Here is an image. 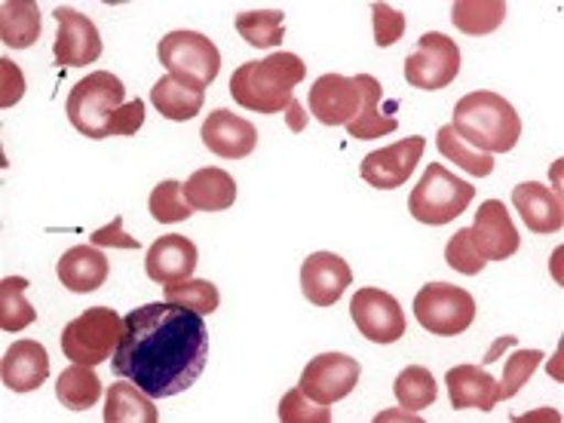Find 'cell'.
Segmentation results:
<instances>
[{"mask_svg": "<svg viewBox=\"0 0 564 423\" xmlns=\"http://www.w3.org/2000/svg\"><path fill=\"white\" fill-rule=\"evenodd\" d=\"M209 359V328L203 313L178 304H144L123 319L111 356L117 378L132 381L151 399L191 390Z\"/></svg>", "mask_w": 564, "mask_h": 423, "instance_id": "1", "label": "cell"}, {"mask_svg": "<svg viewBox=\"0 0 564 423\" xmlns=\"http://www.w3.org/2000/svg\"><path fill=\"white\" fill-rule=\"evenodd\" d=\"M307 77V65L295 53H273L264 62H246L230 77L234 101L254 113H282L295 101V86Z\"/></svg>", "mask_w": 564, "mask_h": 423, "instance_id": "2", "label": "cell"}, {"mask_svg": "<svg viewBox=\"0 0 564 423\" xmlns=\"http://www.w3.org/2000/svg\"><path fill=\"white\" fill-rule=\"evenodd\" d=\"M454 132L481 154H507L522 139L516 108L497 93H469L454 105Z\"/></svg>", "mask_w": 564, "mask_h": 423, "instance_id": "3", "label": "cell"}, {"mask_svg": "<svg viewBox=\"0 0 564 423\" xmlns=\"http://www.w3.org/2000/svg\"><path fill=\"white\" fill-rule=\"evenodd\" d=\"M127 86L111 70L86 74L80 84L70 89L68 111L70 127L84 132L86 139H108V123L117 108L127 105Z\"/></svg>", "mask_w": 564, "mask_h": 423, "instance_id": "4", "label": "cell"}, {"mask_svg": "<svg viewBox=\"0 0 564 423\" xmlns=\"http://www.w3.org/2000/svg\"><path fill=\"white\" fill-rule=\"evenodd\" d=\"M476 197V187L464 178H457L442 163H430L417 187L411 191L409 212L421 225L442 227L464 215L466 206Z\"/></svg>", "mask_w": 564, "mask_h": 423, "instance_id": "5", "label": "cell"}, {"mask_svg": "<svg viewBox=\"0 0 564 423\" xmlns=\"http://www.w3.org/2000/svg\"><path fill=\"white\" fill-rule=\"evenodd\" d=\"M123 335V319L111 307H89L84 316L70 319L62 332V352L80 366L108 362Z\"/></svg>", "mask_w": 564, "mask_h": 423, "instance_id": "6", "label": "cell"}, {"mask_svg": "<svg viewBox=\"0 0 564 423\" xmlns=\"http://www.w3.org/2000/svg\"><path fill=\"white\" fill-rule=\"evenodd\" d=\"M414 316L430 335L454 338V335H464L476 319V301L460 285L430 282L414 297Z\"/></svg>", "mask_w": 564, "mask_h": 423, "instance_id": "7", "label": "cell"}, {"mask_svg": "<svg viewBox=\"0 0 564 423\" xmlns=\"http://www.w3.org/2000/svg\"><path fill=\"white\" fill-rule=\"evenodd\" d=\"M160 65H166L172 77L194 80L203 89L215 84L218 70H221V53L218 46L197 31H170L160 46H156Z\"/></svg>", "mask_w": 564, "mask_h": 423, "instance_id": "8", "label": "cell"}, {"mask_svg": "<svg viewBox=\"0 0 564 423\" xmlns=\"http://www.w3.org/2000/svg\"><path fill=\"white\" fill-rule=\"evenodd\" d=\"M460 74V46L438 34V31H430L423 34L414 53L405 58V80H409L414 89H445L452 86Z\"/></svg>", "mask_w": 564, "mask_h": 423, "instance_id": "9", "label": "cell"}, {"mask_svg": "<svg viewBox=\"0 0 564 423\" xmlns=\"http://www.w3.org/2000/svg\"><path fill=\"white\" fill-rule=\"evenodd\" d=\"M362 378V366L359 359H352L347 352H323L307 362L301 371V390L311 395L319 405H335L340 399L356 390V383Z\"/></svg>", "mask_w": 564, "mask_h": 423, "instance_id": "10", "label": "cell"}, {"mask_svg": "<svg viewBox=\"0 0 564 423\" xmlns=\"http://www.w3.org/2000/svg\"><path fill=\"white\" fill-rule=\"evenodd\" d=\"M350 316L371 344H395L409 328L402 304L381 289H359L350 301Z\"/></svg>", "mask_w": 564, "mask_h": 423, "instance_id": "11", "label": "cell"}, {"mask_svg": "<svg viewBox=\"0 0 564 423\" xmlns=\"http://www.w3.org/2000/svg\"><path fill=\"white\" fill-rule=\"evenodd\" d=\"M362 86L356 77L323 74L311 89V113L325 127H350L362 111Z\"/></svg>", "mask_w": 564, "mask_h": 423, "instance_id": "12", "label": "cell"}, {"mask_svg": "<svg viewBox=\"0 0 564 423\" xmlns=\"http://www.w3.org/2000/svg\"><path fill=\"white\" fill-rule=\"evenodd\" d=\"M423 151H426V139L423 135H411V139L395 141L390 148L371 151L362 160V170H359L362 172V182L378 187V191L402 187L411 178V172L417 170Z\"/></svg>", "mask_w": 564, "mask_h": 423, "instance_id": "13", "label": "cell"}, {"mask_svg": "<svg viewBox=\"0 0 564 423\" xmlns=\"http://www.w3.org/2000/svg\"><path fill=\"white\" fill-rule=\"evenodd\" d=\"M466 230H469V240L476 246V252L485 261H507L522 246V237H519V230H516L507 206L500 199H485L476 212L473 227H466Z\"/></svg>", "mask_w": 564, "mask_h": 423, "instance_id": "14", "label": "cell"}, {"mask_svg": "<svg viewBox=\"0 0 564 423\" xmlns=\"http://www.w3.org/2000/svg\"><path fill=\"white\" fill-rule=\"evenodd\" d=\"M56 43H53V56L58 65L68 68H84L93 65L101 56V34L93 25V19H86L70 7H56Z\"/></svg>", "mask_w": 564, "mask_h": 423, "instance_id": "15", "label": "cell"}, {"mask_svg": "<svg viewBox=\"0 0 564 423\" xmlns=\"http://www.w3.org/2000/svg\"><path fill=\"white\" fill-rule=\"evenodd\" d=\"M347 285H352V270L340 254L316 252L301 264V292L316 307L338 304Z\"/></svg>", "mask_w": 564, "mask_h": 423, "instance_id": "16", "label": "cell"}, {"mask_svg": "<svg viewBox=\"0 0 564 423\" xmlns=\"http://www.w3.org/2000/svg\"><path fill=\"white\" fill-rule=\"evenodd\" d=\"M197 261V246L187 240V237H182V234H170V237H160V240L148 249L144 273H148V280H154L156 285H175V282H184L194 276Z\"/></svg>", "mask_w": 564, "mask_h": 423, "instance_id": "17", "label": "cell"}, {"mask_svg": "<svg viewBox=\"0 0 564 423\" xmlns=\"http://www.w3.org/2000/svg\"><path fill=\"white\" fill-rule=\"evenodd\" d=\"M199 135H203V144L212 154L221 156V160H242V156L252 154L254 144H258V129L237 113L225 111V108L206 117Z\"/></svg>", "mask_w": 564, "mask_h": 423, "instance_id": "18", "label": "cell"}, {"mask_svg": "<svg viewBox=\"0 0 564 423\" xmlns=\"http://www.w3.org/2000/svg\"><path fill=\"white\" fill-rule=\"evenodd\" d=\"M3 387L13 393H31L41 390V383L50 378V356L37 340H15L0 362Z\"/></svg>", "mask_w": 564, "mask_h": 423, "instance_id": "19", "label": "cell"}, {"mask_svg": "<svg viewBox=\"0 0 564 423\" xmlns=\"http://www.w3.org/2000/svg\"><path fill=\"white\" fill-rule=\"evenodd\" d=\"M512 206L531 234H558L564 225L562 197L540 182H524L512 191Z\"/></svg>", "mask_w": 564, "mask_h": 423, "instance_id": "20", "label": "cell"}, {"mask_svg": "<svg viewBox=\"0 0 564 423\" xmlns=\"http://www.w3.org/2000/svg\"><path fill=\"white\" fill-rule=\"evenodd\" d=\"M56 273L68 292L86 295V292H96V289H101L108 282L111 264H108V258L96 246H74V249H68L58 258Z\"/></svg>", "mask_w": 564, "mask_h": 423, "instance_id": "21", "label": "cell"}, {"mask_svg": "<svg viewBox=\"0 0 564 423\" xmlns=\"http://www.w3.org/2000/svg\"><path fill=\"white\" fill-rule=\"evenodd\" d=\"M452 409L491 411L500 402V387L491 375L479 366H457L445 375Z\"/></svg>", "mask_w": 564, "mask_h": 423, "instance_id": "22", "label": "cell"}, {"mask_svg": "<svg viewBox=\"0 0 564 423\" xmlns=\"http://www.w3.org/2000/svg\"><path fill=\"white\" fill-rule=\"evenodd\" d=\"M184 199L191 209L199 212H225L237 199V182L225 170H197L184 184Z\"/></svg>", "mask_w": 564, "mask_h": 423, "instance_id": "23", "label": "cell"}, {"mask_svg": "<svg viewBox=\"0 0 564 423\" xmlns=\"http://www.w3.org/2000/svg\"><path fill=\"white\" fill-rule=\"evenodd\" d=\"M151 101L154 108L166 120H191L203 111V101H206V93L203 86L194 84V80H182V77H160L151 89Z\"/></svg>", "mask_w": 564, "mask_h": 423, "instance_id": "24", "label": "cell"}, {"mask_svg": "<svg viewBox=\"0 0 564 423\" xmlns=\"http://www.w3.org/2000/svg\"><path fill=\"white\" fill-rule=\"evenodd\" d=\"M359 80V86H362V111H359V117L352 120L350 127H347V132H350L352 139H381V135H390V132H395V117H387V113H381V80H375L371 74H359L356 77Z\"/></svg>", "mask_w": 564, "mask_h": 423, "instance_id": "25", "label": "cell"}, {"mask_svg": "<svg viewBox=\"0 0 564 423\" xmlns=\"http://www.w3.org/2000/svg\"><path fill=\"white\" fill-rule=\"evenodd\" d=\"M41 37V10L31 0H7L0 7V41L13 50H29Z\"/></svg>", "mask_w": 564, "mask_h": 423, "instance_id": "26", "label": "cell"}, {"mask_svg": "<svg viewBox=\"0 0 564 423\" xmlns=\"http://www.w3.org/2000/svg\"><path fill=\"white\" fill-rule=\"evenodd\" d=\"M105 421L108 423H156L160 411L154 409L151 395L135 383H113L105 399Z\"/></svg>", "mask_w": 564, "mask_h": 423, "instance_id": "27", "label": "cell"}, {"mask_svg": "<svg viewBox=\"0 0 564 423\" xmlns=\"http://www.w3.org/2000/svg\"><path fill=\"white\" fill-rule=\"evenodd\" d=\"M56 399L70 411L93 409L101 399V381L99 375L93 371V366H80L74 362L65 368L56 381Z\"/></svg>", "mask_w": 564, "mask_h": 423, "instance_id": "28", "label": "cell"}, {"mask_svg": "<svg viewBox=\"0 0 564 423\" xmlns=\"http://www.w3.org/2000/svg\"><path fill=\"white\" fill-rule=\"evenodd\" d=\"M507 3L503 0H457L452 7V22L464 34H491L503 25Z\"/></svg>", "mask_w": 564, "mask_h": 423, "instance_id": "29", "label": "cell"}, {"mask_svg": "<svg viewBox=\"0 0 564 423\" xmlns=\"http://www.w3.org/2000/svg\"><path fill=\"white\" fill-rule=\"evenodd\" d=\"M29 280L22 276H7L0 282V328L3 332H22L37 319V311L25 301Z\"/></svg>", "mask_w": 564, "mask_h": 423, "instance_id": "30", "label": "cell"}, {"mask_svg": "<svg viewBox=\"0 0 564 423\" xmlns=\"http://www.w3.org/2000/svg\"><path fill=\"white\" fill-rule=\"evenodd\" d=\"M436 148L438 154L448 156L452 163H457L460 170L469 172V175H476V178H485V175H491L494 172V154H481L476 148H469V144L454 132L452 123L436 132Z\"/></svg>", "mask_w": 564, "mask_h": 423, "instance_id": "31", "label": "cell"}, {"mask_svg": "<svg viewBox=\"0 0 564 423\" xmlns=\"http://www.w3.org/2000/svg\"><path fill=\"white\" fill-rule=\"evenodd\" d=\"M393 393L399 399V405L402 409H411V411H421V409H430L433 402L438 399V387H436V378L426 371L423 366H411L405 368L393 383Z\"/></svg>", "mask_w": 564, "mask_h": 423, "instance_id": "32", "label": "cell"}, {"mask_svg": "<svg viewBox=\"0 0 564 423\" xmlns=\"http://www.w3.org/2000/svg\"><path fill=\"white\" fill-rule=\"evenodd\" d=\"M237 31L240 37L249 46H258V50H270L276 46L285 37V22H282V13L276 10H261V13H242L237 19Z\"/></svg>", "mask_w": 564, "mask_h": 423, "instance_id": "33", "label": "cell"}, {"mask_svg": "<svg viewBox=\"0 0 564 423\" xmlns=\"http://www.w3.org/2000/svg\"><path fill=\"white\" fill-rule=\"evenodd\" d=\"M148 209L154 215L160 225H178V221H187L194 212H191V203L184 199V184L178 182H160L151 191V199H148Z\"/></svg>", "mask_w": 564, "mask_h": 423, "instance_id": "34", "label": "cell"}, {"mask_svg": "<svg viewBox=\"0 0 564 423\" xmlns=\"http://www.w3.org/2000/svg\"><path fill=\"white\" fill-rule=\"evenodd\" d=\"M166 301L206 316V313L218 311V301H221V295H218V285H215V282L184 280V282H175V285H166Z\"/></svg>", "mask_w": 564, "mask_h": 423, "instance_id": "35", "label": "cell"}, {"mask_svg": "<svg viewBox=\"0 0 564 423\" xmlns=\"http://www.w3.org/2000/svg\"><path fill=\"white\" fill-rule=\"evenodd\" d=\"M280 421H285V423H328L332 421V411H328V405L313 402L311 395L304 393L301 387H295V390H289V393L282 395Z\"/></svg>", "mask_w": 564, "mask_h": 423, "instance_id": "36", "label": "cell"}, {"mask_svg": "<svg viewBox=\"0 0 564 423\" xmlns=\"http://www.w3.org/2000/svg\"><path fill=\"white\" fill-rule=\"evenodd\" d=\"M540 362H543V352L540 350L512 352L507 359V368H503V383H497L500 387V399H512V395L519 393L524 383L531 381V375H534Z\"/></svg>", "mask_w": 564, "mask_h": 423, "instance_id": "37", "label": "cell"}, {"mask_svg": "<svg viewBox=\"0 0 564 423\" xmlns=\"http://www.w3.org/2000/svg\"><path fill=\"white\" fill-rule=\"evenodd\" d=\"M445 261H448V268H454L457 273H464V276H476L485 270V258L476 252V246L469 240V230H457L448 246H445Z\"/></svg>", "mask_w": 564, "mask_h": 423, "instance_id": "38", "label": "cell"}, {"mask_svg": "<svg viewBox=\"0 0 564 423\" xmlns=\"http://www.w3.org/2000/svg\"><path fill=\"white\" fill-rule=\"evenodd\" d=\"M371 19H375V43L378 46H393L405 34V29H409L405 15H399L387 3H375L371 7Z\"/></svg>", "mask_w": 564, "mask_h": 423, "instance_id": "39", "label": "cell"}, {"mask_svg": "<svg viewBox=\"0 0 564 423\" xmlns=\"http://www.w3.org/2000/svg\"><path fill=\"white\" fill-rule=\"evenodd\" d=\"M144 123V101H127L123 108H117L108 123V139L111 135H135Z\"/></svg>", "mask_w": 564, "mask_h": 423, "instance_id": "40", "label": "cell"}, {"mask_svg": "<svg viewBox=\"0 0 564 423\" xmlns=\"http://www.w3.org/2000/svg\"><path fill=\"white\" fill-rule=\"evenodd\" d=\"M0 70H3V96H0V105L3 108H13L15 101L22 99V89H25L22 70L15 68V62H10V58H0Z\"/></svg>", "mask_w": 564, "mask_h": 423, "instance_id": "41", "label": "cell"}, {"mask_svg": "<svg viewBox=\"0 0 564 423\" xmlns=\"http://www.w3.org/2000/svg\"><path fill=\"white\" fill-rule=\"evenodd\" d=\"M89 240H93V246H120V249H139V240L123 234V218H113L111 225L96 230Z\"/></svg>", "mask_w": 564, "mask_h": 423, "instance_id": "42", "label": "cell"}, {"mask_svg": "<svg viewBox=\"0 0 564 423\" xmlns=\"http://www.w3.org/2000/svg\"><path fill=\"white\" fill-rule=\"evenodd\" d=\"M289 120H292V129L304 127V113H301V105H297V101L289 105Z\"/></svg>", "mask_w": 564, "mask_h": 423, "instance_id": "43", "label": "cell"}]
</instances>
